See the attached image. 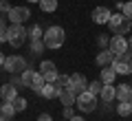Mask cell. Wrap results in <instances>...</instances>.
Masks as SVG:
<instances>
[{
	"mask_svg": "<svg viewBox=\"0 0 132 121\" xmlns=\"http://www.w3.org/2000/svg\"><path fill=\"white\" fill-rule=\"evenodd\" d=\"M31 18V9L29 7H11V11L7 13V20L11 24H24Z\"/></svg>",
	"mask_w": 132,
	"mask_h": 121,
	"instance_id": "7",
	"label": "cell"
},
{
	"mask_svg": "<svg viewBox=\"0 0 132 121\" xmlns=\"http://www.w3.org/2000/svg\"><path fill=\"white\" fill-rule=\"evenodd\" d=\"M110 9L108 7H95L93 9V22L95 24H108V20H110Z\"/></svg>",
	"mask_w": 132,
	"mask_h": 121,
	"instance_id": "12",
	"label": "cell"
},
{
	"mask_svg": "<svg viewBox=\"0 0 132 121\" xmlns=\"http://www.w3.org/2000/svg\"><path fill=\"white\" fill-rule=\"evenodd\" d=\"M20 79H22L24 88H31L33 93H38V95H40V90H42V86L46 84V82H44V75L40 73V70H33V68H27Z\"/></svg>",
	"mask_w": 132,
	"mask_h": 121,
	"instance_id": "2",
	"label": "cell"
},
{
	"mask_svg": "<svg viewBox=\"0 0 132 121\" xmlns=\"http://www.w3.org/2000/svg\"><path fill=\"white\" fill-rule=\"evenodd\" d=\"M108 49L114 53V55H126V53L130 51L126 35H112V37H110V44H108Z\"/></svg>",
	"mask_w": 132,
	"mask_h": 121,
	"instance_id": "10",
	"label": "cell"
},
{
	"mask_svg": "<svg viewBox=\"0 0 132 121\" xmlns=\"http://www.w3.org/2000/svg\"><path fill=\"white\" fill-rule=\"evenodd\" d=\"M99 79L104 82V84H114V79H117V70L112 66H104L101 73H99Z\"/></svg>",
	"mask_w": 132,
	"mask_h": 121,
	"instance_id": "16",
	"label": "cell"
},
{
	"mask_svg": "<svg viewBox=\"0 0 132 121\" xmlns=\"http://www.w3.org/2000/svg\"><path fill=\"white\" fill-rule=\"evenodd\" d=\"M108 27H110V31H112L114 35H128L130 29H132V20H128L126 15L119 11V13H112V15H110Z\"/></svg>",
	"mask_w": 132,
	"mask_h": 121,
	"instance_id": "4",
	"label": "cell"
},
{
	"mask_svg": "<svg viewBox=\"0 0 132 121\" xmlns=\"http://www.w3.org/2000/svg\"><path fill=\"white\" fill-rule=\"evenodd\" d=\"M38 5H40V9H42L44 13H53V11L57 9V0H40Z\"/></svg>",
	"mask_w": 132,
	"mask_h": 121,
	"instance_id": "21",
	"label": "cell"
},
{
	"mask_svg": "<svg viewBox=\"0 0 132 121\" xmlns=\"http://www.w3.org/2000/svg\"><path fill=\"white\" fill-rule=\"evenodd\" d=\"M42 37H44V31L40 29V24H35V27L29 29V40H31V42H35V40H42Z\"/></svg>",
	"mask_w": 132,
	"mask_h": 121,
	"instance_id": "22",
	"label": "cell"
},
{
	"mask_svg": "<svg viewBox=\"0 0 132 121\" xmlns=\"http://www.w3.org/2000/svg\"><path fill=\"white\" fill-rule=\"evenodd\" d=\"M57 70V66L53 64L51 60H44V62H40V73L42 75H46V73H55Z\"/></svg>",
	"mask_w": 132,
	"mask_h": 121,
	"instance_id": "24",
	"label": "cell"
},
{
	"mask_svg": "<svg viewBox=\"0 0 132 121\" xmlns=\"http://www.w3.org/2000/svg\"><path fill=\"white\" fill-rule=\"evenodd\" d=\"M114 2H117V0H114Z\"/></svg>",
	"mask_w": 132,
	"mask_h": 121,
	"instance_id": "40",
	"label": "cell"
},
{
	"mask_svg": "<svg viewBox=\"0 0 132 121\" xmlns=\"http://www.w3.org/2000/svg\"><path fill=\"white\" fill-rule=\"evenodd\" d=\"M27 68H29V64H27V60H24L22 55H9L5 60V70H7V73H11V75L24 73Z\"/></svg>",
	"mask_w": 132,
	"mask_h": 121,
	"instance_id": "6",
	"label": "cell"
},
{
	"mask_svg": "<svg viewBox=\"0 0 132 121\" xmlns=\"http://www.w3.org/2000/svg\"><path fill=\"white\" fill-rule=\"evenodd\" d=\"M68 121H86V119H84V117H71Z\"/></svg>",
	"mask_w": 132,
	"mask_h": 121,
	"instance_id": "34",
	"label": "cell"
},
{
	"mask_svg": "<svg viewBox=\"0 0 132 121\" xmlns=\"http://www.w3.org/2000/svg\"><path fill=\"white\" fill-rule=\"evenodd\" d=\"M117 99L119 101H132V86L130 84H119L117 86Z\"/></svg>",
	"mask_w": 132,
	"mask_h": 121,
	"instance_id": "17",
	"label": "cell"
},
{
	"mask_svg": "<svg viewBox=\"0 0 132 121\" xmlns=\"http://www.w3.org/2000/svg\"><path fill=\"white\" fill-rule=\"evenodd\" d=\"M0 11H2V13H9L11 11V5L7 2V0H0Z\"/></svg>",
	"mask_w": 132,
	"mask_h": 121,
	"instance_id": "32",
	"label": "cell"
},
{
	"mask_svg": "<svg viewBox=\"0 0 132 121\" xmlns=\"http://www.w3.org/2000/svg\"><path fill=\"white\" fill-rule=\"evenodd\" d=\"M27 40H29V31L24 29V24H9V29H7V42L13 49H20Z\"/></svg>",
	"mask_w": 132,
	"mask_h": 121,
	"instance_id": "3",
	"label": "cell"
},
{
	"mask_svg": "<svg viewBox=\"0 0 132 121\" xmlns=\"http://www.w3.org/2000/svg\"><path fill=\"white\" fill-rule=\"evenodd\" d=\"M44 49H46L44 40H35V42H31V53H33L35 57H38V55H42V53H44Z\"/></svg>",
	"mask_w": 132,
	"mask_h": 121,
	"instance_id": "23",
	"label": "cell"
},
{
	"mask_svg": "<svg viewBox=\"0 0 132 121\" xmlns=\"http://www.w3.org/2000/svg\"><path fill=\"white\" fill-rule=\"evenodd\" d=\"M11 103H13L15 112H22V110H27V106H29V101H27L24 97H20V95H18V97H15L13 101H11Z\"/></svg>",
	"mask_w": 132,
	"mask_h": 121,
	"instance_id": "25",
	"label": "cell"
},
{
	"mask_svg": "<svg viewBox=\"0 0 132 121\" xmlns=\"http://www.w3.org/2000/svg\"><path fill=\"white\" fill-rule=\"evenodd\" d=\"M7 29H9L7 18H0V42H7Z\"/></svg>",
	"mask_w": 132,
	"mask_h": 121,
	"instance_id": "27",
	"label": "cell"
},
{
	"mask_svg": "<svg viewBox=\"0 0 132 121\" xmlns=\"http://www.w3.org/2000/svg\"><path fill=\"white\" fill-rule=\"evenodd\" d=\"M44 44H46V49H51V51H57V49L64 44L66 40V31L62 27H57V24H53V27H48L46 31H44Z\"/></svg>",
	"mask_w": 132,
	"mask_h": 121,
	"instance_id": "1",
	"label": "cell"
},
{
	"mask_svg": "<svg viewBox=\"0 0 132 121\" xmlns=\"http://www.w3.org/2000/svg\"><path fill=\"white\" fill-rule=\"evenodd\" d=\"M101 88H104V82H101V79H93V82L88 84V90L93 95H99V93H101Z\"/></svg>",
	"mask_w": 132,
	"mask_h": 121,
	"instance_id": "26",
	"label": "cell"
},
{
	"mask_svg": "<svg viewBox=\"0 0 132 121\" xmlns=\"http://www.w3.org/2000/svg\"><path fill=\"white\" fill-rule=\"evenodd\" d=\"M40 97H44V99H55L57 97V88H55V84H44L42 86V90H40Z\"/></svg>",
	"mask_w": 132,
	"mask_h": 121,
	"instance_id": "18",
	"label": "cell"
},
{
	"mask_svg": "<svg viewBox=\"0 0 132 121\" xmlns=\"http://www.w3.org/2000/svg\"><path fill=\"white\" fill-rule=\"evenodd\" d=\"M117 115H119V117H130V115H132V101H119Z\"/></svg>",
	"mask_w": 132,
	"mask_h": 121,
	"instance_id": "20",
	"label": "cell"
},
{
	"mask_svg": "<svg viewBox=\"0 0 132 121\" xmlns=\"http://www.w3.org/2000/svg\"><path fill=\"white\" fill-rule=\"evenodd\" d=\"M29 2H40V0H29Z\"/></svg>",
	"mask_w": 132,
	"mask_h": 121,
	"instance_id": "38",
	"label": "cell"
},
{
	"mask_svg": "<svg viewBox=\"0 0 132 121\" xmlns=\"http://www.w3.org/2000/svg\"><path fill=\"white\" fill-rule=\"evenodd\" d=\"M5 60H7V57H5V53H0V66H5Z\"/></svg>",
	"mask_w": 132,
	"mask_h": 121,
	"instance_id": "35",
	"label": "cell"
},
{
	"mask_svg": "<svg viewBox=\"0 0 132 121\" xmlns=\"http://www.w3.org/2000/svg\"><path fill=\"white\" fill-rule=\"evenodd\" d=\"M66 88L71 90V93L79 95V93H84V90H88V82H86V77L81 73H73V75H68V86H66Z\"/></svg>",
	"mask_w": 132,
	"mask_h": 121,
	"instance_id": "8",
	"label": "cell"
},
{
	"mask_svg": "<svg viewBox=\"0 0 132 121\" xmlns=\"http://www.w3.org/2000/svg\"><path fill=\"white\" fill-rule=\"evenodd\" d=\"M15 115V108L11 101H2L0 103V117H7V119H11V117Z\"/></svg>",
	"mask_w": 132,
	"mask_h": 121,
	"instance_id": "19",
	"label": "cell"
},
{
	"mask_svg": "<svg viewBox=\"0 0 132 121\" xmlns=\"http://www.w3.org/2000/svg\"><path fill=\"white\" fill-rule=\"evenodd\" d=\"M71 117H75V112H73V106H64V119L68 121Z\"/></svg>",
	"mask_w": 132,
	"mask_h": 121,
	"instance_id": "31",
	"label": "cell"
},
{
	"mask_svg": "<svg viewBox=\"0 0 132 121\" xmlns=\"http://www.w3.org/2000/svg\"><path fill=\"white\" fill-rule=\"evenodd\" d=\"M97 44L101 49H108V44H110V37L108 35H104V33H99V37H97Z\"/></svg>",
	"mask_w": 132,
	"mask_h": 121,
	"instance_id": "30",
	"label": "cell"
},
{
	"mask_svg": "<svg viewBox=\"0 0 132 121\" xmlns=\"http://www.w3.org/2000/svg\"><path fill=\"white\" fill-rule=\"evenodd\" d=\"M18 97V88H15V84H2L0 86V99L2 101H13V99Z\"/></svg>",
	"mask_w": 132,
	"mask_h": 121,
	"instance_id": "13",
	"label": "cell"
},
{
	"mask_svg": "<svg viewBox=\"0 0 132 121\" xmlns=\"http://www.w3.org/2000/svg\"><path fill=\"white\" fill-rule=\"evenodd\" d=\"M128 46H130V51H132V37H130V40H128Z\"/></svg>",
	"mask_w": 132,
	"mask_h": 121,
	"instance_id": "36",
	"label": "cell"
},
{
	"mask_svg": "<svg viewBox=\"0 0 132 121\" xmlns=\"http://www.w3.org/2000/svg\"><path fill=\"white\" fill-rule=\"evenodd\" d=\"M0 121H9V119H7V117H0Z\"/></svg>",
	"mask_w": 132,
	"mask_h": 121,
	"instance_id": "37",
	"label": "cell"
},
{
	"mask_svg": "<svg viewBox=\"0 0 132 121\" xmlns=\"http://www.w3.org/2000/svg\"><path fill=\"white\" fill-rule=\"evenodd\" d=\"M99 97H101V101H104V103H110L112 99H117V88H114L112 84H104Z\"/></svg>",
	"mask_w": 132,
	"mask_h": 121,
	"instance_id": "14",
	"label": "cell"
},
{
	"mask_svg": "<svg viewBox=\"0 0 132 121\" xmlns=\"http://www.w3.org/2000/svg\"><path fill=\"white\" fill-rule=\"evenodd\" d=\"M38 121H53V117L48 115V112H42V115L38 117Z\"/></svg>",
	"mask_w": 132,
	"mask_h": 121,
	"instance_id": "33",
	"label": "cell"
},
{
	"mask_svg": "<svg viewBox=\"0 0 132 121\" xmlns=\"http://www.w3.org/2000/svg\"><path fill=\"white\" fill-rule=\"evenodd\" d=\"M66 86H68V75H57L55 88H66Z\"/></svg>",
	"mask_w": 132,
	"mask_h": 121,
	"instance_id": "28",
	"label": "cell"
},
{
	"mask_svg": "<svg viewBox=\"0 0 132 121\" xmlns=\"http://www.w3.org/2000/svg\"><path fill=\"white\" fill-rule=\"evenodd\" d=\"M128 55H130V57H132V51H128Z\"/></svg>",
	"mask_w": 132,
	"mask_h": 121,
	"instance_id": "39",
	"label": "cell"
},
{
	"mask_svg": "<svg viewBox=\"0 0 132 121\" xmlns=\"http://www.w3.org/2000/svg\"><path fill=\"white\" fill-rule=\"evenodd\" d=\"M57 97H60V101L64 103V106H73L75 99H77V95L71 93L68 88H57Z\"/></svg>",
	"mask_w": 132,
	"mask_h": 121,
	"instance_id": "15",
	"label": "cell"
},
{
	"mask_svg": "<svg viewBox=\"0 0 132 121\" xmlns=\"http://www.w3.org/2000/svg\"><path fill=\"white\" fill-rule=\"evenodd\" d=\"M121 13L126 15L128 20H132V0H130V2H123V9H121Z\"/></svg>",
	"mask_w": 132,
	"mask_h": 121,
	"instance_id": "29",
	"label": "cell"
},
{
	"mask_svg": "<svg viewBox=\"0 0 132 121\" xmlns=\"http://www.w3.org/2000/svg\"><path fill=\"white\" fill-rule=\"evenodd\" d=\"M75 106L79 108L81 112H93V110H97V95H93L90 90H84V93L77 95Z\"/></svg>",
	"mask_w": 132,
	"mask_h": 121,
	"instance_id": "5",
	"label": "cell"
},
{
	"mask_svg": "<svg viewBox=\"0 0 132 121\" xmlns=\"http://www.w3.org/2000/svg\"><path fill=\"white\" fill-rule=\"evenodd\" d=\"M114 57H117V55H114L110 49H101V51L97 53V57H95V62H97L99 68H104V66H112Z\"/></svg>",
	"mask_w": 132,
	"mask_h": 121,
	"instance_id": "11",
	"label": "cell"
},
{
	"mask_svg": "<svg viewBox=\"0 0 132 121\" xmlns=\"http://www.w3.org/2000/svg\"><path fill=\"white\" fill-rule=\"evenodd\" d=\"M112 68L117 70V75H132V57L128 55H117L112 62Z\"/></svg>",
	"mask_w": 132,
	"mask_h": 121,
	"instance_id": "9",
	"label": "cell"
}]
</instances>
